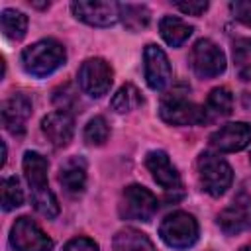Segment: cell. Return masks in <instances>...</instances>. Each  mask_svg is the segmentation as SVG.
I'll list each match as a JSON object with an SVG mask.
<instances>
[{
	"label": "cell",
	"instance_id": "obj_1",
	"mask_svg": "<svg viewBox=\"0 0 251 251\" xmlns=\"http://www.w3.org/2000/svg\"><path fill=\"white\" fill-rule=\"evenodd\" d=\"M22 167H24L25 180L31 188L33 208L39 214H43L45 218H57L59 202L47 184V169H49L47 159L43 155H39L37 151H25Z\"/></svg>",
	"mask_w": 251,
	"mask_h": 251
},
{
	"label": "cell",
	"instance_id": "obj_2",
	"mask_svg": "<svg viewBox=\"0 0 251 251\" xmlns=\"http://www.w3.org/2000/svg\"><path fill=\"white\" fill-rule=\"evenodd\" d=\"M67 59L65 47L57 39H39L22 51V67L31 76H47L55 73Z\"/></svg>",
	"mask_w": 251,
	"mask_h": 251
},
{
	"label": "cell",
	"instance_id": "obj_3",
	"mask_svg": "<svg viewBox=\"0 0 251 251\" xmlns=\"http://www.w3.org/2000/svg\"><path fill=\"white\" fill-rule=\"evenodd\" d=\"M196 169H198L200 184L210 196H222L231 186L233 171L227 165V161L222 159L218 153L212 151L200 153L196 161Z\"/></svg>",
	"mask_w": 251,
	"mask_h": 251
},
{
	"label": "cell",
	"instance_id": "obj_4",
	"mask_svg": "<svg viewBox=\"0 0 251 251\" xmlns=\"http://www.w3.org/2000/svg\"><path fill=\"white\" fill-rule=\"evenodd\" d=\"M159 116L171 126H198L208 122L206 108L190 102L184 92H167L161 100Z\"/></svg>",
	"mask_w": 251,
	"mask_h": 251
},
{
	"label": "cell",
	"instance_id": "obj_5",
	"mask_svg": "<svg viewBox=\"0 0 251 251\" xmlns=\"http://www.w3.org/2000/svg\"><path fill=\"white\" fill-rule=\"evenodd\" d=\"M198 222L188 212H173L169 214L161 226L159 235L161 239L173 249H188L198 241Z\"/></svg>",
	"mask_w": 251,
	"mask_h": 251
},
{
	"label": "cell",
	"instance_id": "obj_6",
	"mask_svg": "<svg viewBox=\"0 0 251 251\" xmlns=\"http://www.w3.org/2000/svg\"><path fill=\"white\" fill-rule=\"evenodd\" d=\"M159 202L157 196L139 184H129L122 192L120 200V216L124 220H135V222H149L157 214Z\"/></svg>",
	"mask_w": 251,
	"mask_h": 251
},
{
	"label": "cell",
	"instance_id": "obj_7",
	"mask_svg": "<svg viewBox=\"0 0 251 251\" xmlns=\"http://www.w3.org/2000/svg\"><path fill=\"white\" fill-rule=\"evenodd\" d=\"M190 67L200 78H214L226 71V55L214 41L198 39L190 49Z\"/></svg>",
	"mask_w": 251,
	"mask_h": 251
},
{
	"label": "cell",
	"instance_id": "obj_8",
	"mask_svg": "<svg viewBox=\"0 0 251 251\" xmlns=\"http://www.w3.org/2000/svg\"><path fill=\"white\" fill-rule=\"evenodd\" d=\"M10 243L16 251H51L53 239L27 216L14 222L10 229Z\"/></svg>",
	"mask_w": 251,
	"mask_h": 251
},
{
	"label": "cell",
	"instance_id": "obj_9",
	"mask_svg": "<svg viewBox=\"0 0 251 251\" xmlns=\"http://www.w3.org/2000/svg\"><path fill=\"white\" fill-rule=\"evenodd\" d=\"M76 78H78L82 92H86L88 96L100 98L110 90L112 80H114V71L110 63H106L100 57H94V59H86L80 65Z\"/></svg>",
	"mask_w": 251,
	"mask_h": 251
},
{
	"label": "cell",
	"instance_id": "obj_10",
	"mask_svg": "<svg viewBox=\"0 0 251 251\" xmlns=\"http://www.w3.org/2000/svg\"><path fill=\"white\" fill-rule=\"evenodd\" d=\"M71 10L76 20H80L88 25H96V27H108L120 20V4H116V2L78 0V2L71 4Z\"/></svg>",
	"mask_w": 251,
	"mask_h": 251
},
{
	"label": "cell",
	"instance_id": "obj_11",
	"mask_svg": "<svg viewBox=\"0 0 251 251\" xmlns=\"http://www.w3.org/2000/svg\"><path fill=\"white\" fill-rule=\"evenodd\" d=\"M210 143L220 153H235L251 143V126L245 122H231L210 135Z\"/></svg>",
	"mask_w": 251,
	"mask_h": 251
},
{
	"label": "cell",
	"instance_id": "obj_12",
	"mask_svg": "<svg viewBox=\"0 0 251 251\" xmlns=\"http://www.w3.org/2000/svg\"><path fill=\"white\" fill-rule=\"evenodd\" d=\"M218 226L224 233L235 235L251 227V198L247 194H239L227 208L218 214Z\"/></svg>",
	"mask_w": 251,
	"mask_h": 251
},
{
	"label": "cell",
	"instance_id": "obj_13",
	"mask_svg": "<svg viewBox=\"0 0 251 251\" xmlns=\"http://www.w3.org/2000/svg\"><path fill=\"white\" fill-rule=\"evenodd\" d=\"M31 116V100L16 92L8 100L2 102V124L12 135H22L25 131V124Z\"/></svg>",
	"mask_w": 251,
	"mask_h": 251
},
{
	"label": "cell",
	"instance_id": "obj_14",
	"mask_svg": "<svg viewBox=\"0 0 251 251\" xmlns=\"http://www.w3.org/2000/svg\"><path fill=\"white\" fill-rule=\"evenodd\" d=\"M145 61V80L149 88L163 90L171 80V63L165 51L157 45H147L143 51Z\"/></svg>",
	"mask_w": 251,
	"mask_h": 251
},
{
	"label": "cell",
	"instance_id": "obj_15",
	"mask_svg": "<svg viewBox=\"0 0 251 251\" xmlns=\"http://www.w3.org/2000/svg\"><path fill=\"white\" fill-rule=\"evenodd\" d=\"M41 131L55 147H65L73 139L75 120L67 110L51 112L41 120Z\"/></svg>",
	"mask_w": 251,
	"mask_h": 251
},
{
	"label": "cell",
	"instance_id": "obj_16",
	"mask_svg": "<svg viewBox=\"0 0 251 251\" xmlns=\"http://www.w3.org/2000/svg\"><path fill=\"white\" fill-rule=\"evenodd\" d=\"M145 167L149 169L153 180L159 186H163L167 190L180 188V175L173 167V163H171V159H169V155L165 151H159V149L149 151L145 155Z\"/></svg>",
	"mask_w": 251,
	"mask_h": 251
},
{
	"label": "cell",
	"instance_id": "obj_17",
	"mask_svg": "<svg viewBox=\"0 0 251 251\" xmlns=\"http://www.w3.org/2000/svg\"><path fill=\"white\" fill-rule=\"evenodd\" d=\"M59 182L69 194H80L86 186V163L80 157L67 159L59 169Z\"/></svg>",
	"mask_w": 251,
	"mask_h": 251
},
{
	"label": "cell",
	"instance_id": "obj_18",
	"mask_svg": "<svg viewBox=\"0 0 251 251\" xmlns=\"http://www.w3.org/2000/svg\"><path fill=\"white\" fill-rule=\"evenodd\" d=\"M112 247H114V251H157L153 241L145 233H141L133 227L120 229L114 235Z\"/></svg>",
	"mask_w": 251,
	"mask_h": 251
},
{
	"label": "cell",
	"instance_id": "obj_19",
	"mask_svg": "<svg viewBox=\"0 0 251 251\" xmlns=\"http://www.w3.org/2000/svg\"><path fill=\"white\" fill-rule=\"evenodd\" d=\"M159 31H161V37L165 39V43H169L171 47H180L192 35V25H188L180 18L165 16L159 22Z\"/></svg>",
	"mask_w": 251,
	"mask_h": 251
},
{
	"label": "cell",
	"instance_id": "obj_20",
	"mask_svg": "<svg viewBox=\"0 0 251 251\" xmlns=\"http://www.w3.org/2000/svg\"><path fill=\"white\" fill-rule=\"evenodd\" d=\"M0 25H2V31L6 37L20 41V39H24V35L27 31V16L20 10L6 8L0 14Z\"/></svg>",
	"mask_w": 251,
	"mask_h": 251
},
{
	"label": "cell",
	"instance_id": "obj_21",
	"mask_svg": "<svg viewBox=\"0 0 251 251\" xmlns=\"http://www.w3.org/2000/svg\"><path fill=\"white\" fill-rule=\"evenodd\" d=\"M120 20L129 31H141L149 25L151 12L143 4H120Z\"/></svg>",
	"mask_w": 251,
	"mask_h": 251
},
{
	"label": "cell",
	"instance_id": "obj_22",
	"mask_svg": "<svg viewBox=\"0 0 251 251\" xmlns=\"http://www.w3.org/2000/svg\"><path fill=\"white\" fill-rule=\"evenodd\" d=\"M141 102H143V98H141V92L133 86V84H124V86H120L118 88V92L114 94V98H112V110L114 112H118V114H126V112H131V110H135L137 106H141Z\"/></svg>",
	"mask_w": 251,
	"mask_h": 251
},
{
	"label": "cell",
	"instance_id": "obj_23",
	"mask_svg": "<svg viewBox=\"0 0 251 251\" xmlns=\"http://www.w3.org/2000/svg\"><path fill=\"white\" fill-rule=\"evenodd\" d=\"M233 110V94L226 86H218L208 94L206 114L212 116H229Z\"/></svg>",
	"mask_w": 251,
	"mask_h": 251
},
{
	"label": "cell",
	"instance_id": "obj_24",
	"mask_svg": "<svg viewBox=\"0 0 251 251\" xmlns=\"http://www.w3.org/2000/svg\"><path fill=\"white\" fill-rule=\"evenodd\" d=\"M233 63L237 76L251 82V39H237L233 43Z\"/></svg>",
	"mask_w": 251,
	"mask_h": 251
},
{
	"label": "cell",
	"instance_id": "obj_25",
	"mask_svg": "<svg viewBox=\"0 0 251 251\" xmlns=\"http://www.w3.org/2000/svg\"><path fill=\"white\" fill-rule=\"evenodd\" d=\"M0 198H2V210L10 212L24 204V192L20 188V180L16 176H6L0 182Z\"/></svg>",
	"mask_w": 251,
	"mask_h": 251
},
{
	"label": "cell",
	"instance_id": "obj_26",
	"mask_svg": "<svg viewBox=\"0 0 251 251\" xmlns=\"http://www.w3.org/2000/svg\"><path fill=\"white\" fill-rule=\"evenodd\" d=\"M108 135H110V127L102 116H94L84 127V141L88 145H104Z\"/></svg>",
	"mask_w": 251,
	"mask_h": 251
},
{
	"label": "cell",
	"instance_id": "obj_27",
	"mask_svg": "<svg viewBox=\"0 0 251 251\" xmlns=\"http://www.w3.org/2000/svg\"><path fill=\"white\" fill-rule=\"evenodd\" d=\"M229 12H231V16L237 22H241V24H245V25L251 27V0H235V2H229Z\"/></svg>",
	"mask_w": 251,
	"mask_h": 251
},
{
	"label": "cell",
	"instance_id": "obj_28",
	"mask_svg": "<svg viewBox=\"0 0 251 251\" xmlns=\"http://www.w3.org/2000/svg\"><path fill=\"white\" fill-rule=\"evenodd\" d=\"M63 251H100V249H98V243L92 241L90 237H75L65 243Z\"/></svg>",
	"mask_w": 251,
	"mask_h": 251
},
{
	"label": "cell",
	"instance_id": "obj_29",
	"mask_svg": "<svg viewBox=\"0 0 251 251\" xmlns=\"http://www.w3.org/2000/svg\"><path fill=\"white\" fill-rule=\"evenodd\" d=\"M182 14H188V16H200L208 10V2L204 0H198V2H176L175 4Z\"/></svg>",
	"mask_w": 251,
	"mask_h": 251
},
{
	"label": "cell",
	"instance_id": "obj_30",
	"mask_svg": "<svg viewBox=\"0 0 251 251\" xmlns=\"http://www.w3.org/2000/svg\"><path fill=\"white\" fill-rule=\"evenodd\" d=\"M239 251H251V243H247V245H243Z\"/></svg>",
	"mask_w": 251,
	"mask_h": 251
}]
</instances>
